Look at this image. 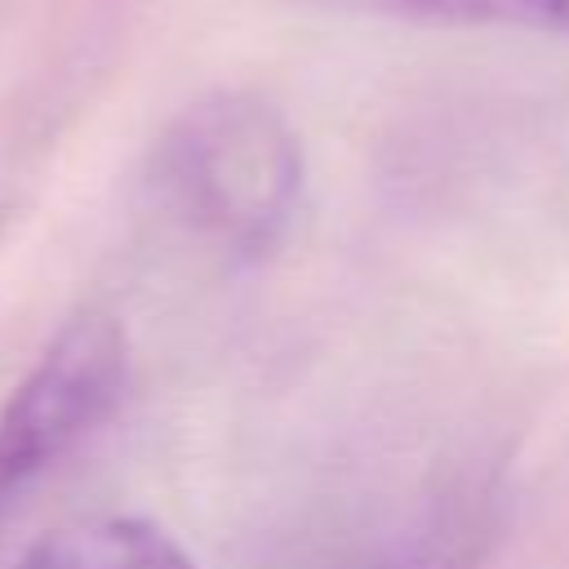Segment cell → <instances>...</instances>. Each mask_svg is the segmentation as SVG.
I'll use <instances>...</instances> for the list:
<instances>
[{"mask_svg":"<svg viewBox=\"0 0 569 569\" xmlns=\"http://www.w3.org/2000/svg\"><path fill=\"white\" fill-rule=\"evenodd\" d=\"M302 182L307 164L289 116L244 89L187 102L142 164L147 213L227 267H253L280 249Z\"/></svg>","mask_w":569,"mask_h":569,"instance_id":"cell-1","label":"cell"},{"mask_svg":"<svg viewBox=\"0 0 569 569\" xmlns=\"http://www.w3.org/2000/svg\"><path fill=\"white\" fill-rule=\"evenodd\" d=\"M129 391V338L116 316L67 320L0 409V533L120 409Z\"/></svg>","mask_w":569,"mask_h":569,"instance_id":"cell-2","label":"cell"},{"mask_svg":"<svg viewBox=\"0 0 569 569\" xmlns=\"http://www.w3.org/2000/svg\"><path fill=\"white\" fill-rule=\"evenodd\" d=\"M498 533V485L485 471H458L391 520L356 533L320 569H476Z\"/></svg>","mask_w":569,"mask_h":569,"instance_id":"cell-3","label":"cell"},{"mask_svg":"<svg viewBox=\"0 0 569 569\" xmlns=\"http://www.w3.org/2000/svg\"><path fill=\"white\" fill-rule=\"evenodd\" d=\"M18 569H196L187 551L142 516H89L36 538Z\"/></svg>","mask_w":569,"mask_h":569,"instance_id":"cell-4","label":"cell"},{"mask_svg":"<svg viewBox=\"0 0 569 569\" xmlns=\"http://www.w3.org/2000/svg\"><path fill=\"white\" fill-rule=\"evenodd\" d=\"M338 13H369L427 27H511L569 40V0H298Z\"/></svg>","mask_w":569,"mask_h":569,"instance_id":"cell-5","label":"cell"},{"mask_svg":"<svg viewBox=\"0 0 569 569\" xmlns=\"http://www.w3.org/2000/svg\"><path fill=\"white\" fill-rule=\"evenodd\" d=\"M4 222H9V209H4V204H0V231H4Z\"/></svg>","mask_w":569,"mask_h":569,"instance_id":"cell-6","label":"cell"}]
</instances>
